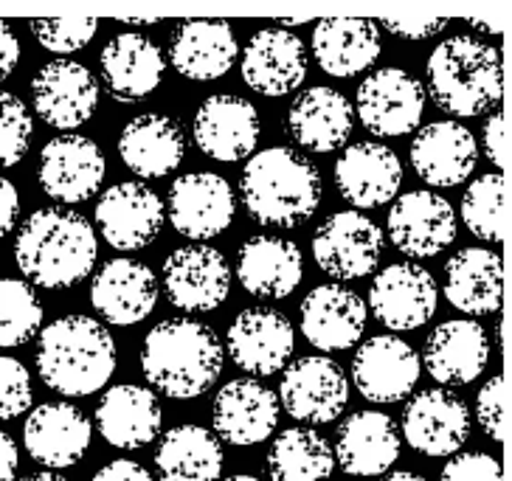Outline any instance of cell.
<instances>
[{"label":"cell","instance_id":"cell-1","mask_svg":"<svg viewBox=\"0 0 512 481\" xmlns=\"http://www.w3.org/2000/svg\"><path fill=\"white\" fill-rule=\"evenodd\" d=\"M99 256L96 231L79 211L40 209L23 220L15 259L31 285L68 290L85 282Z\"/></svg>","mask_w":512,"mask_h":481},{"label":"cell","instance_id":"cell-2","mask_svg":"<svg viewBox=\"0 0 512 481\" xmlns=\"http://www.w3.org/2000/svg\"><path fill=\"white\" fill-rule=\"evenodd\" d=\"M226 349L217 332L189 318L155 324L141 346V372L172 400H195L220 380Z\"/></svg>","mask_w":512,"mask_h":481},{"label":"cell","instance_id":"cell-3","mask_svg":"<svg viewBox=\"0 0 512 481\" xmlns=\"http://www.w3.org/2000/svg\"><path fill=\"white\" fill-rule=\"evenodd\" d=\"M240 195L248 217L259 226H302L321 206V175L296 150L271 147L245 164Z\"/></svg>","mask_w":512,"mask_h":481},{"label":"cell","instance_id":"cell-4","mask_svg":"<svg viewBox=\"0 0 512 481\" xmlns=\"http://www.w3.org/2000/svg\"><path fill=\"white\" fill-rule=\"evenodd\" d=\"M116 369V341L102 321L88 316L57 318L40 332L37 372L62 397H91Z\"/></svg>","mask_w":512,"mask_h":481},{"label":"cell","instance_id":"cell-5","mask_svg":"<svg viewBox=\"0 0 512 481\" xmlns=\"http://www.w3.org/2000/svg\"><path fill=\"white\" fill-rule=\"evenodd\" d=\"M422 88L445 113L473 119L501 102L504 62L498 48L476 37H451L431 51Z\"/></svg>","mask_w":512,"mask_h":481},{"label":"cell","instance_id":"cell-6","mask_svg":"<svg viewBox=\"0 0 512 481\" xmlns=\"http://www.w3.org/2000/svg\"><path fill=\"white\" fill-rule=\"evenodd\" d=\"M352 113L372 136H408L425 113V88L403 68H380L361 82Z\"/></svg>","mask_w":512,"mask_h":481},{"label":"cell","instance_id":"cell-7","mask_svg":"<svg viewBox=\"0 0 512 481\" xmlns=\"http://www.w3.org/2000/svg\"><path fill=\"white\" fill-rule=\"evenodd\" d=\"M383 256V231L361 211H335L313 234V259L332 279H363Z\"/></svg>","mask_w":512,"mask_h":481},{"label":"cell","instance_id":"cell-8","mask_svg":"<svg viewBox=\"0 0 512 481\" xmlns=\"http://www.w3.org/2000/svg\"><path fill=\"white\" fill-rule=\"evenodd\" d=\"M164 293L183 313H211L228 299L231 268L211 245H183L164 259Z\"/></svg>","mask_w":512,"mask_h":481},{"label":"cell","instance_id":"cell-9","mask_svg":"<svg viewBox=\"0 0 512 481\" xmlns=\"http://www.w3.org/2000/svg\"><path fill=\"white\" fill-rule=\"evenodd\" d=\"M279 400L293 420L307 425L338 420L349 403L347 375L327 355H304L285 369Z\"/></svg>","mask_w":512,"mask_h":481},{"label":"cell","instance_id":"cell-10","mask_svg":"<svg viewBox=\"0 0 512 481\" xmlns=\"http://www.w3.org/2000/svg\"><path fill=\"white\" fill-rule=\"evenodd\" d=\"M107 158L99 144L91 138L68 133V136L51 138L37 164V181L40 189L57 203H82L91 200L105 181Z\"/></svg>","mask_w":512,"mask_h":481},{"label":"cell","instance_id":"cell-11","mask_svg":"<svg viewBox=\"0 0 512 481\" xmlns=\"http://www.w3.org/2000/svg\"><path fill=\"white\" fill-rule=\"evenodd\" d=\"M296 346V332L285 313L273 307H248L231 321L226 352L237 369L254 377H271L285 369Z\"/></svg>","mask_w":512,"mask_h":481},{"label":"cell","instance_id":"cell-12","mask_svg":"<svg viewBox=\"0 0 512 481\" xmlns=\"http://www.w3.org/2000/svg\"><path fill=\"white\" fill-rule=\"evenodd\" d=\"M439 290L422 265L397 262L377 273L369 287L372 316L392 332L420 330L437 313Z\"/></svg>","mask_w":512,"mask_h":481},{"label":"cell","instance_id":"cell-13","mask_svg":"<svg viewBox=\"0 0 512 481\" xmlns=\"http://www.w3.org/2000/svg\"><path fill=\"white\" fill-rule=\"evenodd\" d=\"M279 425V397L256 377H237L217 391L211 403L214 436L234 448H251Z\"/></svg>","mask_w":512,"mask_h":481},{"label":"cell","instance_id":"cell-14","mask_svg":"<svg viewBox=\"0 0 512 481\" xmlns=\"http://www.w3.org/2000/svg\"><path fill=\"white\" fill-rule=\"evenodd\" d=\"M96 226L110 248L116 251H138L158 240L164 228V200L150 186L138 181H124L110 186L99 197L93 211Z\"/></svg>","mask_w":512,"mask_h":481},{"label":"cell","instance_id":"cell-15","mask_svg":"<svg viewBox=\"0 0 512 481\" xmlns=\"http://www.w3.org/2000/svg\"><path fill=\"white\" fill-rule=\"evenodd\" d=\"M34 113L54 130H76L88 124L99 107L96 76L74 60H54L31 79Z\"/></svg>","mask_w":512,"mask_h":481},{"label":"cell","instance_id":"cell-16","mask_svg":"<svg viewBox=\"0 0 512 481\" xmlns=\"http://www.w3.org/2000/svg\"><path fill=\"white\" fill-rule=\"evenodd\" d=\"M237 214L234 189L223 175L189 172L169 189V223L189 240L220 237Z\"/></svg>","mask_w":512,"mask_h":481},{"label":"cell","instance_id":"cell-17","mask_svg":"<svg viewBox=\"0 0 512 481\" xmlns=\"http://www.w3.org/2000/svg\"><path fill=\"white\" fill-rule=\"evenodd\" d=\"M192 136H195L197 150L211 161H220V164L242 161L256 150V141L262 136L259 110L254 102L234 93L209 96L197 107Z\"/></svg>","mask_w":512,"mask_h":481},{"label":"cell","instance_id":"cell-18","mask_svg":"<svg viewBox=\"0 0 512 481\" xmlns=\"http://www.w3.org/2000/svg\"><path fill=\"white\" fill-rule=\"evenodd\" d=\"M400 434L422 456H453L470 436V411L453 391L425 389L403 408Z\"/></svg>","mask_w":512,"mask_h":481},{"label":"cell","instance_id":"cell-19","mask_svg":"<svg viewBox=\"0 0 512 481\" xmlns=\"http://www.w3.org/2000/svg\"><path fill=\"white\" fill-rule=\"evenodd\" d=\"M386 226L394 248L414 259H431L456 240L453 206L445 197L428 189L397 197L386 217Z\"/></svg>","mask_w":512,"mask_h":481},{"label":"cell","instance_id":"cell-20","mask_svg":"<svg viewBox=\"0 0 512 481\" xmlns=\"http://www.w3.org/2000/svg\"><path fill=\"white\" fill-rule=\"evenodd\" d=\"M420 355L397 335L363 341L352 358V383L369 403H400L420 380Z\"/></svg>","mask_w":512,"mask_h":481},{"label":"cell","instance_id":"cell-21","mask_svg":"<svg viewBox=\"0 0 512 481\" xmlns=\"http://www.w3.org/2000/svg\"><path fill=\"white\" fill-rule=\"evenodd\" d=\"M91 304L107 324L133 327L158 304V279L150 265L138 259H110L91 282Z\"/></svg>","mask_w":512,"mask_h":481},{"label":"cell","instance_id":"cell-22","mask_svg":"<svg viewBox=\"0 0 512 481\" xmlns=\"http://www.w3.org/2000/svg\"><path fill=\"white\" fill-rule=\"evenodd\" d=\"M93 439L91 420L71 403H43L31 408L23 425V445L37 465L48 470H65L76 465Z\"/></svg>","mask_w":512,"mask_h":481},{"label":"cell","instance_id":"cell-23","mask_svg":"<svg viewBox=\"0 0 512 481\" xmlns=\"http://www.w3.org/2000/svg\"><path fill=\"white\" fill-rule=\"evenodd\" d=\"M403 164L397 152L386 144L358 141L335 161V186L341 197L355 209H377L386 206L400 192Z\"/></svg>","mask_w":512,"mask_h":481},{"label":"cell","instance_id":"cell-24","mask_svg":"<svg viewBox=\"0 0 512 481\" xmlns=\"http://www.w3.org/2000/svg\"><path fill=\"white\" fill-rule=\"evenodd\" d=\"M490 361V335L473 318H451L425 338L420 366L442 386H465Z\"/></svg>","mask_w":512,"mask_h":481},{"label":"cell","instance_id":"cell-25","mask_svg":"<svg viewBox=\"0 0 512 481\" xmlns=\"http://www.w3.org/2000/svg\"><path fill=\"white\" fill-rule=\"evenodd\" d=\"M307 76V48L287 29L256 31L242 51V79L262 96H285L302 88Z\"/></svg>","mask_w":512,"mask_h":481},{"label":"cell","instance_id":"cell-26","mask_svg":"<svg viewBox=\"0 0 512 481\" xmlns=\"http://www.w3.org/2000/svg\"><path fill=\"white\" fill-rule=\"evenodd\" d=\"M400 428L383 411H358L349 414L338 428L335 439V465L349 476H383L400 459Z\"/></svg>","mask_w":512,"mask_h":481},{"label":"cell","instance_id":"cell-27","mask_svg":"<svg viewBox=\"0 0 512 481\" xmlns=\"http://www.w3.org/2000/svg\"><path fill=\"white\" fill-rule=\"evenodd\" d=\"M302 335L321 352H344L361 341L366 330V304L344 285H318L304 296Z\"/></svg>","mask_w":512,"mask_h":481},{"label":"cell","instance_id":"cell-28","mask_svg":"<svg viewBox=\"0 0 512 481\" xmlns=\"http://www.w3.org/2000/svg\"><path fill=\"white\" fill-rule=\"evenodd\" d=\"M164 65V54L158 43L138 31L116 34L99 54L107 93L124 105L147 99L161 85Z\"/></svg>","mask_w":512,"mask_h":481},{"label":"cell","instance_id":"cell-29","mask_svg":"<svg viewBox=\"0 0 512 481\" xmlns=\"http://www.w3.org/2000/svg\"><path fill=\"white\" fill-rule=\"evenodd\" d=\"M479 147L476 138L459 121L425 124L411 144V166L422 181L451 189L470 178L476 169Z\"/></svg>","mask_w":512,"mask_h":481},{"label":"cell","instance_id":"cell-30","mask_svg":"<svg viewBox=\"0 0 512 481\" xmlns=\"http://www.w3.org/2000/svg\"><path fill=\"white\" fill-rule=\"evenodd\" d=\"M121 164L144 181L166 178L186 158L183 127L164 113H144L124 124L119 136Z\"/></svg>","mask_w":512,"mask_h":481},{"label":"cell","instance_id":"cell-31","mask_svg":"<svg viewBox=\"0 0 512 481\" xmlns=\"http://www.w3.org/2000/svg\"><path fill=\"white\" fill-rule=\"evenodd\" d=\"M355 113L344 93L327 85L307 88L287 110V133L307 152H335L347 144Z\"/></svg>","mask_w":512,"mask_h":481},{"label":"cell","instance_id":"cell-32","mask_svg":"<svg viewBox=\"0 0 512 481\" xmlns=\"http://www.w3.org/2000/svg\"><path fill=\"white\" fill-rule=\"evenodd\" d=\"M304 259L299 245L285 237L256 234L237 256V279L256 299H287L302 285Z\"/></svg>","mask_w":512,"mask_h":481},{"label":"cell","instance_id":"cell-33","mask_svg":"<svg viewBox=\"0 0 512 481\" xmlns=\"http://www.w3.org/2000/svg\"><path fill=\"white\" fill-rule=\"evenodd\" d=\"M161 403L150 389L121 383L105 391L96 408V425L107 445L121 451H136L155 442L161 434Z\"/></svg>","mask_w":512,"mask_h":481},{"label":"cell","instance_id":"cell-34","mask_svg":"<svg viewBox=\"0 0 512 481\" xmlns=\"http://www.w3.org/2000/svg\"><path fill=\"white\" fill-rule=\"evenodd\" d=\"M237 34L226 20H186L172 31L169 60L175 71L195 82H211L231 71L237 60Z\"/></svg>","mask_w":512,"mask_h":481},{"label":"cell","instance_id":"cell-35","mask_svg":"<svg viewBox=\"0 0 512 481\" xmlns=\"http://www.w3.org/2000/svg\"><path fill=\"white\" fill-rule=\"evenodd\" d=\"M442 293L465 316H493L504 301V262L496 251L462 248L445 265Z\"/></svg>","mask_w":512,"mask_h":481},{"label":"cell","instance_id":"cell-36","mask_svg":"<svg viewBox=\"0 0 512 481\" xmlns=\"http://www.w3.org/2000/svg\"><path fill=\"white\" fill-rule=\"evenodd\" d=\"M313 57L324 74L349 79L375 65L380 57V31L375 20L327 17L313 29Z\"/></svg>","mask_w":512,"mask_h":481},{"label":"cell","instance_id":"cell-37","mask_svg":"<svg viewBox=\"0 0 512 481\" xmlns=\"http://www.w3.org/2000/svg\"><path fill=\"white\" fill-rule=\"evenodd\" d=\"M155 473L161 481H217L223 473V445L203 425H175L155 448Z\"/></svg>","mask_w":512,"mask_h":481},{"label":"cell","instance_id":"cell-38","mask_svg":"<svg viewBox=\"0 0 512 481\" xmlns=\"http://www.w3.org/2000/svg\"><path fill=\"white\" fill-rule=\"evenodd\" d=\"M271 481H327L335 470L332 445L310 428H287L265 459Z\"/></svg>","mask_w":512,"mask_h":481},{"label":"cell","instance_id":"cell-39","mask_svg":"<svg viewBox=\"0 0 512 481\" xmlns=\"http://www.w3.org/2000/svg\"><path fill=\"white\" fill-rule=\"evenodd\" d=\"M462 220L467 231L482 242H501L507 231V181L498 172H487L473 181L462 197Z\"/></svg>","mask_w":512,"mask_h":481},{"label":"cell","instance_id":"cell-40","mask_svg":"<svg viewBox=\"0 0 512 481\" xmlns=\"http://www.w3.org/2000/svg\"><path fill=\"white\" fill-rule=\"evenodd\" d=\"M43 327V304L34 287L20 279H0V349L31 341Z\"/></svg>","mask_w":512,"mask_h":481},{"label":"cell","instance_id":"cell-41","mask_svg":"<svg viewBox=\"0 0 512 481\" xmlns=\"http://www.w3.org/2000/svg\"><path fill=\"white\" fill-rule=\"evenodd\" d=\"M34 124L29 107L15 93L0 91V169H9L23 161L29 152Z\"/></svg>","mask_w":512,"mask_h":481},{"label":"cell","instance_id":"cell-42","mask_svg":"<svg viewBox=\"0 0 512 481\" xmlns=\"http://www.w3.org/2000/svg\"><path fill=\"white\" fill-rule=\"evenodd\" d=\"M99 29L96 17H43L31 20V34L51 54H74L93 40Z\"/></svg>","mask_w":512,"mask_h":481},{"label":"cell","instance_id":"cell-43","mask_svg":"<svg viewBox=\"0 0 512 481\" xmlns=\"http://www.w3.org/2000/svg\"><path fill=\"white\" fill-rule=\"evenodd\" d=\"M31 408V375L17 358L0 355V422L15 420Z\"/></svg>","mask_w":512,"mask_h":481},{"label":"cell","instance_id":"cell-44","mask_svg":"<svg viewBox=\"0 0 512 481\" xmlns=\"http://www.w3.org/2000/svg\"><path fill=\"white\" fill-rule=\"evenodd\" d=\"M476 420L493 442H504L507 436V377H490L476 394Z\"/></svg>","mask_w":512,"mask_h":481},{"label":"cell","instance_id":"cell-45","mask_svg":"<svg viewBox=\"0 0 512 481\" xmlns=\"http://www.w3.org/2000/svg\"><path fill=\"white\" fill-rule=\"evenodd\" d=\"M439 481H504V473L490 453H456L442 467Z\"/></svg>","mask_w":512,"mask_h":481},{"label":"cell","instance_id":"cell-46","mask_svg":"<svg viewBox=\"0 0 512 481\" xmlns=\"http://www.w3.org/2000/svg\"><path fill=\"white\" fill-rule=\"evenodd\" d=\"M386 29L403 37V40H428L439 31H445L448 17H428V15H394L380 20Z\"/></svg>","mask_w":512,"mask_h":481},{"label":"cell","instance_id":"cell-47","mask_svg":"<svg viewBox=\"0 0 512 481\" xmlns=\"http://www.w3.org/2000/svg\"><path fill=\"white\" fill-rule=\"evenodd\" d=\"M484 155L487 161L496 166H507V119L504 113H490V119L484 124Z\"/></svg>","mask_w":512,"mask_h":481},{"label":"cell","instance_id":"cell-48","mask_svg":"<svg viewBox=\"0 0 512 481\" xmlns=\"http://www.w3.org/2000/svg\"><path fill=\"white\" fill-rule=\"evenodd\" d=\"M91 481H155L152 473L138 462L130 459H116V462H107L102 470H96V476Z\"/></svg>","mask_w":512,"mask_h":481},{"label":"cell","instance_id":"cell-49","mask_svg":"<svg viewBox=\"0 0 512 481\" xmlns=\"http://www.w3.org/2000/svg\"><path fill=\"white\" fill-rule=\"evenodd\" d=\"M17 217H20V195L15 183L0 178V240L17 226Z\"/></svg>","mask_w":512,"mask_h":481},{"label":"cell","instance_id":"cell-50","mask_svg":"<svg viewBox=\"0 0 512 481\" xmlns=\"http://www.w3.org/2000/svg\"><path fill=\"white\" fill-rule=\"evenodd\" d=\"M20 62V40L3 20H0V82L9 79Z\"/></svg>","mask_w":512,"mask_h":481},{"label":"cell","instance_id":"cell-51","mask_svg":"<svg viewBox=\"0 0 512 481\" xmlns=\"http://www.w3.org/2000/svg\"><path fill=\"white\" fill-rule=\"evenodd\" d=\"M17 467H20L17 442L6 431H0V481H15Z\"/></svg>","mask_w":512,"mask_h":481},{"label":"cell","instance_id":"cell-52","mask_svg":"<svg viewBox=\"0 0 512 481\" xmlns=\"http://www.w3.org/2000/svg\"><path fill=\"white\" fill-rule=\"evenodd\" d=\"M470 23L476 26V29L487 31V34H501V31L507 29V17L504 15H493V17H470Z\"/></svg>","mask_w":512,"mask_h":481},{"label":"cell","instance_id":"cell-53","mask_svg":"<svg viewBox=\"0 0 512 481\" xmlns=\"http://www.w3.org/2000/svg\"><path fill=\"white\" fill-rule=\"evenodd\" d=\"M380 481H428V479H422V476L411 473V470H397V473H392V476H383Z\"/></svg>","mask_w":512,"mask_h":481},{"label":"cell","instance_id":"cell-54","mask_svg":"<svg viewBox=\"0 0 512 481\" xmlns=\"http://www.w3.org/2000/svg\"><path fill=\"white\" fill-rule=\"evenodd\" d=\"M23 481H68V479H62V476H57V473H34V476H26Z\"/></svg>","mask_w":512,"mask_h":481},{"label":"cell","instance_id":"cell-55","mask_svg":"<svg viewBox=\"0 0 512 481\" xmlns=\"http://www.w3.org/2000/svg\"><path fill=\"white\" fill-rule=\"evenodd\" d=\"M504 330H507V327H504V321H498L496 344H498V349H501V355H504Z\"/></svg>","mask_w":512,"mask_h":481},{"label":"cell","instance_id":"cell-56","mask_svg":"<svg viewBox=\"0 0 512 481\" xmlns=\"http://www.w3.org/2000/svg\"><path fill=\"white\" fill-rule=\"evenodd\" d=\"M223 481H262V479H256V476H228V479Z\"/></svg>","mask_w":512,"mask_h":481}]
</instances>
